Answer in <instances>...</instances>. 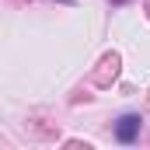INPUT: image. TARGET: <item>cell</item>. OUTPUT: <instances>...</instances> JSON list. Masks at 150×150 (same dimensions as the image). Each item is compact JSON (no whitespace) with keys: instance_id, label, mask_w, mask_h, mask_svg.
I'll list each match as a JSON object with an SVG mask.
<instances>
[{"instance_id":"2","label":"cell","mask_w":150,"mask_h":150,"mask_svg":"<svg viewBox=\"0 0 150 150\" xmlns=\"http://www.w3.org/2000/svg\"><path fill=\"white\" fill-rule=\"evenodd\" d=\"M122 4H129V0H112V7H122Z\"/></svg>"},{"instance_id":"1","label":"cell","mask_w":150,"mask_h":150,"mask_svg":"<svg viewBox=\"0 0 150 150\" xmlns=\"http://www.w3.org/2000/svg\"><path fill=\"white\" fill-rule=\"evenodd\" d=\"M140 129H143V119L136 112H129V115H122V119L115 122V140H119V143H133V140L140 136Z\"/></svg>"}]
</instances>
